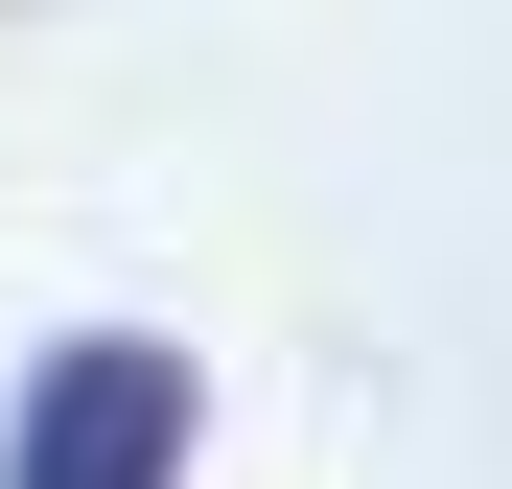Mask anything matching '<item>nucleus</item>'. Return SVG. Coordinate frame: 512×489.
I'll list each match as a JSON object with an SVG mask.
<instances>
[{
  "label": "nucleus",
  "instance_id": "1",
  "mask_svg": "<svg viewBox=\"0 0 512 489\" xmlns=\"http://www.w3.org/2000/svg\"><path fill=\"white\" fill-rule=\"evenodd\" d=\"M187 443H210V373L163 326H70L0 420V489H187Z\"/></svg>",
  "mask_w": 512,
  "mask_h": 489
}]
</instances>
